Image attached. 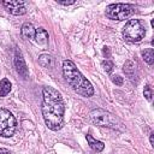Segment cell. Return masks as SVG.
<instances>
[{"mask_svg": "<svg viewBox=\"0 0 154 154\" xmlns=\"http://www.w3.org/2000/svg\"><path fill=\"white\" fill-rule=\"evenodd\" d=\"M38 64L43 67H53L54 65V59L52 55L49 54H41L40 58H38Z\"/></svg>", "mask_w": 154, "mask_h": 154, "instance_id": "cell-12", "label": "cell"}, {"mask_svg": "<svg viewBox=\"0 0 154 154\" xmlns=\"http://www.w3.org/2000/svg\"><path fill=\"white\" fill-rule=\"evenodd\" d=\"M58 4H60V5H65V6H69V5H73V4H75V0H71V1H58Z\"/></svg>", "mask_w": 154, "mask_h": 154, "instance_id": "cell-19", "label": "cell"}, {"mask_svg": "<svg viewBox=\"0 0 154 154\" xmlns=\"http://www.w3.org/2000/svg\"><path fill=\"white\" fill-rule=\"evenodd\" d=\"M43 103H42V116L45 124L48 129L58 131L64 125V113L65 105L61 94L53 87H45L42 89Z\"/></svg>", "mask_w": 154, "mask_h": 154, "instance_id": "cell-1", "label": "cell"}, {"mask_svg": "<svg viewBox=\"0 0 154 154\" xmlns=\"http://www.w3.org/2000/svg\"><path fill=\"white\" fill-rule=\"evenodd\" d=\"M102 53H103V55L106 57V58H109V48L108 47H103V49H102Z\"/></svg>", "mask_w": 154, "mask_h": 154, "instance_id": "cell-20", "label": "cell"}, {"mask_svg": "<svg viewBox=\"0 0 154 154\" xmlns=\"http://www.w3.org/2000/svg\"><path fill=\"white\" fill-rule=\"evenodd\" d=\"M135 8L130 4H111L106 7V17L113 20H125L134 13Z\"/></svg>", "mask_w": 154, "mask_h": 154, "instance_id": "cell-5", "label": "cell"}, {"mask_svg": "<svg viewBox=\"0 0 154 154\" xmlns=\"http://www.w3.org/2000/svg\"><path fill=\"white\" fill-rule=\"evenodd\" d=\"M63 75L69 85L79 95L84 97H89L94 94L93 84L81 73V71L76 67V65L71 60L63 61Z\"/></svg>", "mask_w": 154, "mask_h": 154, "instance_id": "cell-2", "label": "cell"}, {"mask_svg": "<svg viewBox=\"0 0 154 154\" xmlns=\"http://www.w3.org/2000/svg\"><path fill=\"white\" fill-rule=\"evenodd\" d=\"M35 31L36 29L34 28V25L29 22H25L23 25H22V29H20V32H22V36L25 38V40H34L35 38Z\"/></svg>", "mask_w": 154, "mask_h": 154, "instance_id": "cell-9", "label": "cell"}, {"mask_svg": "<svg viewBox=\"0 0 154 154\" xmlns=\"http://www.w3.org/2000/svg\"><path fill=\"white\" fill-rule=\"evenodd\" d=\"M11 82L7 78H2L0 81V97L6 96L11 91Z\"/></svg>", "mask_w": 154, "mask_h": 154, "instance_id": "cell-13", "label": "cell"}, {"mask_svg": "<svg viewBox=\"0 0 154 154\" xmlns=\"http://www.w3.org/2000/svg\"><path fill=\"white\" fill-rule=\"evenodd\" d=\"M143 95H144V97H146L148 101H152V97H153V90H152V87H150L149 84H147V85L144 87Z\"/></svg>", "mask_w": 154, "mask_h": 154, "instance_id": "cell-16", "label": "cell"}, {"mask_svg": "<svg viewBox=\"0 0 154 154\" xmlns=\"http://www.w3.org/2000/svg\"><path fill=\"white\" fill-rule=\"evenodd\" d=\"M141 54H142L143 60L147 64H149V65L153 64V61H154V51H153V48H147V49L142 51Z\"/></svg>", "mask_w": 154, "mask_h": 154, "instance_id": "cell-15", "label": "cell"}, {"mask_svg": "<svg viewBox=\"0 0 154 154\" xmlns=\"http://www.w3.org/2000/svg\"><path fill=\"white\" fill-rule=\"evenodd\" d=\"M149 141H150V144L154 146V134L153 132H150V135H149Z\"/></svg>", "mask_w": 154, "mask_h": 154, "instance_id": "cell-22", "label": "cell"}, {"mask_svg": "<svg viewBox=\"0 0 154 154\" xmlns=\"http://www.w3.org/2000/svg\"><path fill=\"white\" fill-rule=\"evenodd\" d=\"M123 36L128 42H140L146 36V28L140 19H130L123 28Z\"/></svg>", "mask_w": 154, "mask_h": 154, "instance_id": "cell-4", "label": "cell"}, {"mask_svg": "<svg viewBox=\"0 0 154 154\" xmlns=\"http://www.w3.org/2000/svg\"><path fill=\"white\" fill-rule=\"evenodd\" d=\"M112 82L114 84H117V85H122L124 81H123V77H120L118 75H114V76H112Z\"/></svg>", "mask_w": 154, "mask_h": 154, "instance_id": "cell-18", "label": "cell"}, {"mask_svg": "<svg viewBox=\"0 0 154 154\" xmlns=\"http://www.w3.org/2000/svg\"><path fill=\"white\" fill-rule=\"evenodd\" d=\"M123 70H124L125 75L132 81L134 75H135V65H134V63L131 60H126L125 64H124V66H123Z\"/></svg>", "mask_w": 154, "mask_h": 154, "instance_id": "cell-14", "label": "cell"}, {"mask_svg": "<svg viewBox=\"0 0 154 154\" xmlns=\"http://www.w3.org/2000/svg\"><path fill=\"white\" fill-rule=\"evenodd\" d=\"M2 6L5 7V10L13 14V16H22L26 12V7H25V2L20 1V0H10V1H2Z\"/></svg>", "mask_w": 154, "mask_h": 154, "instance_id": "cell-7", "label": "cell"}, {"mask_svg": "<svg viewBox=\"0 0 154 154\" xmlns=\"http://www.w3.org/2000/svg\"><path fill=\"white\" fill-rule=\"evenodd\" d=\"M35 41H36V43H38L41 46L47 45V42H48V32H47V30L43 29V28L36 29V31H35Z\"/></svg>", "mask_w": 154, "mask_h": 154, "instance_id": "cell-10", "label": "cell"}, {"mask_svg": "<svg viewBox=\"0 0 154 154\" xmlns=\"http://www.w3.org/2000/svg\"><path fill=\"white\" fill-rule=\"evenodd\" d=\"M0 154H11V152L6 148H0Z\"/></svg>", "mask_w": 154, "mask_h": 154, "instance_id": "cell-21", "label": "cell"}, {"mask_svg": "<svg viewBox=\"0 0 154 154\" xmlns=\"http://www.w3.org/2000/svg\"><path fill=\"white\" fill-rule=\"evenodd\" d=\"M102 67L105 69L106 72L111 73L112 70H113V63H112L111 60H103V61H102Z\"/></svg>", "mask_w": 154, "mask_h": 154, "instance_id": "cell-17", "label": "cell"}, {"mask_svg": "<svg viewBox=\"0 0 154 154\" xmlns=\"http://www.w3.org/2000/svg\"><path fill=\"white\" fill-rule=\"evenodd\" d=\"M87 141H88V144L89 147L94 150V152H102L103 148H105V143L101 142V141H97L95 138H93V136L90 134H87Z\"/></svg>", "mask_w": 154, "mask_h": 154, "instance_id": "cell-11", "label": "cell"}, {"mask_svg": "<svg viewBox=\"0 0 154 154\" xmlns=\"http://www.w3.org/2000/svg\"><path fill=\"white\" fill-rule=\"evenodd\" d=\"M13 64H14V67L17 70V72L19 73V76H22V78H28L29 76V70H28V66L24 61V58L22 57V53L19 49H16L14 52V59H13Z\"/></svg>", "mask_w": 154, "mask_h": 154, "instance_id": "cell-8", "label": "cell"}, {"mask_svg": "<svg viewBox=\"0 0 154 154\" xmlns=\"http://www.w3.org/2000/svg\"><path fill=\"white\" fill-rule=\"evenodd\" d=\"M88 117H89V120L95 125L116 129V130H122V124H120L119 119L114 114H112L111 112H108L106 109L95 108L89 112Z\"/></svg>", "mask_w": 154, "mask_h": 154, "instance_id": "cell-3", "label": "cell"}, {"mask_svg": "<svg viewBox=\"0 0 154 154\" xmlns=\"http://www.w3.org/2000/svg\"><path fill=\"white\" fill-rule=\"evenodd\" d=\"M17 122L14 116L5 108H0V136L11 137L16 132Z\"/></svg>", "mask_w": 154, "mask_h": 154, "instance_id": "cell-6", "label": "cell"}]
</instances>
